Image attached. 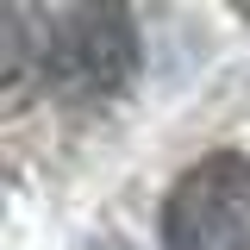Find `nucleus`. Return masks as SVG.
Listing matches in <instances>:
<instances>
[{"mask_svg":"<svg viewBox=\"0 0 250 250\" xmlns=\"http://www.w3.org/2000/svg\"><path fill=\"white\" fill-rule=\"evenodd\" d=\"M31 75L50 94L88 106V100H106L119 94L131 75H138V25L125 6H69L50 25L38 31L31 44L25 13H13L6 25V82H13V100Z\"/></svg>","mask_w":250,"mask_h":250,"instance_id":"1","label":"nucleus"},{"mask_svg":"<svg viewBox=\"0 0 250 250\" xmlns=\"http://www.w3.org/2000/svg\"><path fill=\"white\" fill-rule=\"evenodd\" d=\"M169 250H250V156H200L163 200Z\"/></svg>","mask_w":250,"mask_h":250,"instance_id":"2","label":"nucleus"}]
</instances>
